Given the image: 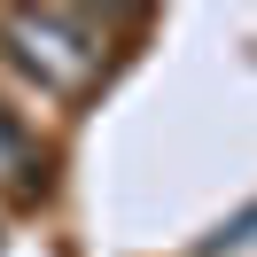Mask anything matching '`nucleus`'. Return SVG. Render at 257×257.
Segmentation results:
<instances>
[{
    "instance_id": "nucleus-1",
    "label": "nucleus",
    "mask_w": 257,
    "mask_h": 257,
    "mask_svg": "<svg viewBox=\"0 0 257 257\" xmlns=\"http://www.w3.org/2000/svg\"><path fill=\"white\" fill-rule=\"evenodd\" d=\"M0 39L47 94H86L109 63V24L86 16V8H8Z\"/></svg>"
},
{
    "instance_id": "nucleus-2",
    "label": "nucleus",
    "mask_w": 257,
    "mask_h": 257,
    "mask_svg": "<svg viewBox=\"0 0 257 257\" xmlns=\"http://www.w3.org/2000/svg\"><path fill=\"white\" fill-rule=\"evenodd\" d=\"M32 179V148H24V133L0 117V187H24Z\"/></svg>"
}]
</instances>
